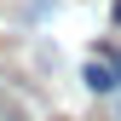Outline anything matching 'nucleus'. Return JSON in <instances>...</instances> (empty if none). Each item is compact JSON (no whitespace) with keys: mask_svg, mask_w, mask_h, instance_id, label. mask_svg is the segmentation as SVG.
Returning a JSON list of instances; mask_svg holds the SVG:
<instances>
[{"mask_svg":"<svg viewBox=\"0 0 121 121\" xmlns=\"http://www.w3.org/2000/svg\"><path fill=\"white\" fill-rule=\"evenodd\" d=\"M81 81L92 86V92H115L121 86V46H104L86 58V69H81Z\"/></svg>","mask_w":121,"mask_h":121,"instance_id":"f257e3e1","label":"nucleus"},{"mask_svg":"<svg viewBox=\"0 0 121 121\" xmlns=\"http://www.w3.org/2000/svg\"><path fill=\"white\" fill-rule=\"evenodd\" d=\"M115 23H121V0H115Z\"/></svg>","mask_w":121,"mask_h":121,"instance_id":"f03ea898","label":"nucleus"}]
</instances>
